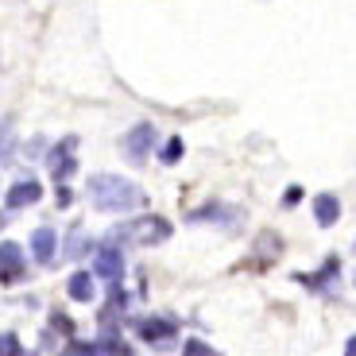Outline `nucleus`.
Here are the masks:
<instances>
[{
  "instance_id": "f257e3e1",
  "label": "nucleus",
  "mask_w": 356,
  "mask_h": 356,
  "mask_svg": "<svg viewBox=\"0 0 356 356\" xmlns=\"http://www.w3.org/2000/svg\"><path fill=\"white\" fill-rule=\"evenodd\" d=\"M86 190H89V202L97 205L101 213H128V209L143 205L140 186L120 175H93Z\"/></svg>"
},
{
  "instance_id": "6ab92c4d",
  "label": "nucleus",
  "mask_w": 356,
  "mask_h": 356,
  "mask_svg": "<svg viewBox=\"0 0 356 356\" xmlns=\"http://www.w3.org/2000/svg\"><path fill=\"white\" fill-rule=\"evenodd\" d=\"M63 356H78V348H66V353Z\"/></svg>"
},
{
  "instance_id": "9b49d317",
  "label": "nucleus",
  "mask_w": 356,
  "mask_h": 356,
  "mask_svg": "<svg viewBox=\"0 0 356 356\" xmlns=\"http://www.w3.org/2000/svg\"><path fill=\"white\" fill-rule=\"evenodd\" d=\"M66 291H70L74 302H93V294H97V286H93V275H86V271H74L70 283H66Z\"/></svg>"
},
{
  "instance_id": "412c9836",
  "label": "nucleus",
  "mask_w": 356,
  "mask_h": 356,
  "mask_svg": "<svg viewBox=\"0 0 356 356\" xmlns=\"http://www.w3.org/2000/svg\"><path fill=\"white\" fill-rule=\"evenodd\" d=\"M27 356H35V353H27Z\"/></svg>"
},
{
  "instance_id": "f3484780",
  "label": "nucleus",
  "mask_w": 356,
  "mask_h": 356,
  "mask_svg": "<svg viewBox=\"0 0 356 356\" xmlns=\"http://www.w3.org/2000/svg\"><path fill=\"white\" fill-rule=\"evenodd\" d=\"M81 244H89V241H86V232L74 229V232H70V248H66V256H81Z\"/></svg>"
},
{
  "instance_id": "0eeeda50",
  "label": "nucleus",
  "mask_w": 356,
  "mask_h": 356,
  "mask_svg": "<svg viewBox=\"0 0 356 356\" xmlns=\"http://www.w3.org/2000/svg\"><path fill=\"white\" fill-rule=\"evenodd\" d=\"M19 271H24V248L4 241L0 244V279H4V283H16Z\"/></svg>"
},
{
  "instance_id": "f8f14e48",
  "label": "nucleus",
  "mask_w": 356,
  "mask_h": 356,
  "mask_svg": "<svg viewBox=\"0 0 356 356\" xmlns=\"http://www.w3.org/2000/svg\"><path fill=\"white\" fill-rule=\"evenodd\" d=\"M337 259H325V267H321V271H318V275H298V279H302V283L306 286H321V283H325V279H330V275H337Z\"/></svg>"
},
{
  "instance_id": "7ed1b4c3",
  "label": "nucleus",
  "mask_w": 356,
  "mask_h": 356,
  "mask_svg": "<svg viewBox=\"0 0 356 356\" xmlns=\"http://www.w3.org/2000/svg\"><path fill=\"white\" fill-rule=\"evenodd\" d=\"M74 147H78V140H74V136H66V140L51 152V175H54V182H66V178L74 175V167H78Z\"/></svg>"
},
{
  "instance_id": "a211bd4d",
  "label": "nucleus",
  "mask_w": 356,
  "mask_h": 356,
  "mask_svg": "<svg viewBox=\"0 0 356 356\" xmlns=\"http://www.w3.org/2000/svg\"><path fill=\"white\" fill-rule=\"evenodd\" d=\"M345 356H356V337H348V348H345Z\"/></svg>"
},
{
  "instance_id": "aec40b11",
  "label": "nucleus",
  "mask_w": 356,
  "mask_h": 356,
  "mask_svg": "<svg viewBox=\"0 0 356 356\" xmlns=\"http://www.w3.org/2000/svg\"><path fill=\"white\" fill-rule=\"evenodd\" d=\"M0 229H4V217H0Z\"/></svg>"
},
{
  "instance_id": "dca6fc26",
  "label": "nucleus",
  "mask_w": 356,
  "mask_h": 356,
  "mask_svg": "<svg viewBox=\"0 0 356 356\" xmlns=\"http://www.w3.org/2000/svg\"><path fill=\"white\" fill-rule=\"evenodd\" d=\"M0 356H19V341L12 337V333H4V337H0Z\"/></svg>"
},
{
  "instance_id": "2eb2a0df",
  "label": "nucleus",
  "mask_w": 356,
  "mask_h": 356,
  "mask_svg": "<svg viewBox=\"0 0 356 356\" xmlns=\"http://www.w3.org/2000/svg\"><path fill=\"white\" fill-rule=\"evenodd\" d=\"M8 147H12V120L0 124V159H8Z\"/></svg>"
},
{
  "instance_id": "f03ea898",
  "label": "nucleus",
  "mask_w": 356,
  "mask_h": 356,
  "mask_svg": "<svg viewBox=\"0 0 356 356\" xmlns=\"http://www.w3.org/2000/svg\"><path fill=\"white\" fill-rule=\"evenodd\" d=\"M170 236V225L163 217H143L136 225H124V241H136V244H163Z\"/></svg>"
},
{
  "instance_id": "1a4fd4ad",
  "label": "nucleus",
  "mask_w": 356,
  "mask_h": 356,
  "mask_svg": "<svg viewBox=\"0 0 356 356\" xmlns=\"http://www.w3.org/2000/svg\"><path fill=\"white\" fill-rule=\"evenodd\" d=\"M31 252H35L39 264H54V256H58V236H54V229L31 232Z\"/></svg>"
},
{
  "instance_id": "39448f33",
  "label": "nucleus",
  "mask_w": 356,
  "mask_h": 356,
  "mask_svg": "<svg viewBox=\"0 0 356 356\" xmlns=\"http://www.w3.org/2000/svg\"><path fill=\"white\" fill-rule=\"evenodd\" d=\"M136 330H140L143 341H152V345H170L178 325L170 318H143V321H136Z\"/></svg>"
},
{
  "instance_id": "9d476101",
  "label": "nucleus",
  "mask_w": 356,
  "mask_h": 356,
  "mask_svg": "<svg viewBox=\"0 0 356 356\" xmlns=\"http://www.w3.org/2000/svg\"><path fill=\"white\" fill-rule=\"evenodd\" d=\"M314 217H318L321 229L337 225V217H341V202H337L333 194H318V197H314Z\"/></svg>"
},
{
  "instance_id": "6e6552de",
  "label": "nucleus",
  "mask_w": 356,
  "mask_h": 356,
  "mask_svg": "<svg viewBox=\"0 0 356 356\" xmlns=\"http://www.w3.org/2000/svg\"><path fill=\"white\" fill-rule=\"evenodd\" d=\"M43 197V186H39L35 178H24L16 186L8 190V209H24V205H35Z\"/></svg>"
},
{
  "instance_id": "4468645a",
  "label": "nucleus",
  "mask_w": 356,
  "mask_h": 356,
  "mask_svg": "<svg viewBox=\"0 0 356 356\" xmlns=\"http://www.w3.org/2000/svg\"><path fill=\"white\" fill-rule=\"evenodd\" d=\"M182 356H221V353H213V348L205 345V341H186V348H182Z\"/></svg>"
},
{
  "instance_id": "ddd939ff",
  "label": "nucleus",
  "mask_w": 356,
  "mask_h": 356,
  "mask_svg": "<svg viewBox=\"0 0 356 356\" xmlns=\"http://www.w3.org/2000/svg\"><path fill=\"white\" fill-rule=\"evenodd\" d=\"M182 152H186V147H182V140H167V147H163V163H178L182 159Z\"/></svg>"
},
{
  "instance_id": "423d86ee",
  "label": "nucleus",
  "mask_w": 356,
  "mask_h": 356,
  "mask_svg": "<svg viewBox=\"0 0 356 356\" xmlns=\"http://www.w3.org/2000/svg\"><path fill=\"white\" fill-rule=\"evenodd\" d=\"M97 275L105 279V283L120 286V275H124V256H120V248L105 244V248L97 252Z\"/></svg>"
},
{
  "instance_id": "20e7f679",
  "label": "nucleus",
  "mask_w": 356,
  "mask_h": 356,
  "mask_svg": "<svg viewBox=\"0 0 356 356\" xmlns=\"http://www.w3.org/2000/svg\"><path fill=\"white\" fill-rule=\"evenodd\" d=\"M152 147H155V124H136L132 132H128V140H124V152H128L132 163H143Z\"/></svg>"
}]
</instances>
